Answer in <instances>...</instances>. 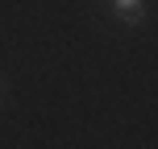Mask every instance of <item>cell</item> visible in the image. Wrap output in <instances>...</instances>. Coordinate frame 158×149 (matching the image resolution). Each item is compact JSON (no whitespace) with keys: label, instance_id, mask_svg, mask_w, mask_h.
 Instances as JSON below:
<instances>
[{"label":"cell","instance_id":"6da1fadb","mask_svg":"<svg viewBox=\"0 0 158 149\" xmlns=\"http://www.w3.org/2000/svg\"><path fill=\"white\" fill-rule=\"evenodd\" d=\"M142 17H146V0H117V21L137 25Z\"/></svg>","mask_w":158,"mask_h":149}]
</instances>
